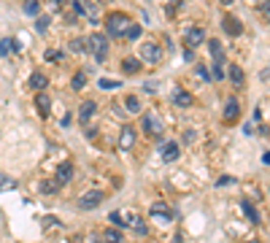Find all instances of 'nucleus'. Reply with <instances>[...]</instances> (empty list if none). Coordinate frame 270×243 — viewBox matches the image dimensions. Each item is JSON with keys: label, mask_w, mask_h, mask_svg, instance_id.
I'll return each instance as SVG.
<instances>
[{"label": "nucleus", "mask_w": 270, "mask_h": 243, "mask_svg": "<svg viewBox=\"0 0 270 243\" xmlns=\"http://www.w3.org/2000/svg\"><path fill=\"white\" fill-rule=\"evenodd\" d=\"M127 27H130L127 14H108V19H106L108 35H114V38H122V35L127 33Z\"/></svg>", "instance_id": "obj_1"}, {"label": "nucleus", "mask_w": 270, "mask_h": 243, "mask_svg": "<svg viewBox=\"0 0 270 243\" xmlns=\"http://www.w3.org/2000/svg\"><path fill=\"white\" fill-rule=\"evenodd\" d=\"M87 49L95 54V57H97V62H103V60H106V54H108V38H106V35L95 33L92 38L87 40Z\"/></svg>", "instance_id": "obj_2"}, {"label": "nucleus", "mask_w": 270, "mask_h": 243, "mask_svg": "<svg viewBox=\"0 0 270 243\" xmlns=\"http://www.w3.org/2000/svg\"><path fill=\"white\" fill-rule=\"evenodd\" d=\"M111 222H119V224H130V227H135V230L146 232V227H143L141 216L133 214V211H114V214H111Z\"/></svg>", "instance_id": "obj_3"}, {"label": "nucleus", "mask_w": 270, "mask_h": 243, "mask_svg": "<svg viewBox=\"0 0 270 243\" xmlns=\"http://www.w3.org/2000/svg\"><path fill=\"white\" fill-rule=\"evenodd\" d=\"M138 60H143V62H152V65H157L159 60H162V49H159L157 43H141V52H138Z\"/></svg>", "instance_id": "obj_4"}, {"label": "nucleus", "mask_w": 270, "mask_h": 243, "mask_svg": "<svg viewBox=\"0 0 270 243\" xmlns=\"http://www.w3.org/2000/svg\"><path fill=\"white\" fill-rule=\"evenodd\" d=\"M76 202H78V208H81V211H95L100 202H103V192L92 189V192H87V195H81Z\"/></svg>", "instance_id": "obj_5"}, {"label": "nucleus", "mask_w": 270, "mask_h": 243, "mask_svg": "<svg viewBox=\"0 0 270 243\" xmlns=\"http://www.w3.org/2000/svg\"><path fill=\"white\" fill-rule=\"evenodd\" d=\"M143 130H146L152 138H162V122H159L154 114H146V116H143Z\"/></svg>", "instance_id": "obj_6"}, {"label": "nucleus", "mask_w": 270, "mask_h": 243, "mask_svg": "<svg viewBox=\"0 0 270 243\" xmlns=\"http://www.w3.org/2000/svg\"><path fill=\"white\" fill-rule=\"evenodd\" d=\"M206 40V30L203 27H192L187 35H184V43H187V49H194L197 43H203Z\"/></svg>", "instance_id": "obj_7"}, {"label": "nucleus", "mask_w": 270, "mask_h": 243, "mask_svg": "<svg viewBox=\"0 0 270 243\" xmlns=\"http://www.w3.org/2000/svg\"><path fill=\"white\" fill-rule=\"evenodd\" d=\"M95 114H97V103H95V100H84L81 108H78V122H81V124H87Z\"/></svg>", "instance_id": "obj_8"}, {"label": "nucleus", "mask_w": 270, "mask_h": 243, "mask_svg": "<svg viewBox=\"0 0 270 243\" xmlns=\"http://www.w3.org/2000/svg\"><path fill=\"white\" fill-rule=\"evenodd\" d=\"M238 116H241V105H238V100H235V98H230L227 105H224V122H227V124H232Z\"/></svg>", "instance_id": "obj_9"}, {"label": "nucleus", "mask_w": 270, "mask_h": 243, "mask_svg": "<svg viewBox=\"0 0 270 243\" xmlns=\"http://www.w3.org/2000/svg\"><path fill=\"white\" fill-rule=\"evenodd\" d=\"M222 24H224V30H227L230 35H241V33H243V24L238 22V19H235L232 14H227V17L222 19Z\"/></svg>", "instance_id": "obj_10"}, {"label": "nucleus", "mask_w": 270, "mask_h": 243, "mask_svg": "<svg viewBox=\"0 0 270 243\" xmlns=\"http://www.w3.org/2000/svg\"><path fill=\"white\" fill-rule=\"evenodd\" d=\"M208 49H211V57H213V62H216V65H224V52H222V40L211 38V40H208Z\"/></svg>", "instance_id": "obj_11"}, {"label": "nucleus", "mask_w": 270, "mask_h": 243, "mask_svg": "<svg viewBox=\"0 0 270 243\" xmlns=\"http://www.w3.org/2000/svg\"><path fill=\"white\" fill-rule=\"evenodd\" d=\"M176 160H178V143L168 141V143L162 146V162H176Z\"/></svg>", "instance_id": "obj_12"}, {"label": "nucleus", "mask_w": 270, "mask_h": 243, "mask_svg": "<svg viewBox=\"0 0 270 243\" xmlns=\"http://www.w3.org/2000/svg\"><path fill=\"white\" fill-rule=\"evenodd\" d=\"M71 179H73V162H62L57 168V181L59 184H68Z\"/></svg>", "instance_id": "obj_13"}, {"label": "nucleus", "mask_w": 270, "mask_h": 243, "mask_svg": "<svg viewBox=\"0 0 270 243\" xmlns=\"http://www.w3.org/2000/svg\"><path fill=\"white\" fill-rule=\"evenodd\" d=\"M46 84H49V79L41 70H36V73L30 76V89H38V92H41V89H46Z\"/></svg>", "instance_id": "obj_14"}, {"label": "nucleus", "mask_w": 270, "mask_h": 243, "mask_svg": "<svg viewBox=\"0 0 270 243\" xmlns=\"http://www.w3.org/2000/svg\"><path fill=\"white\" fill-rule=\"evenodd\" d=\"M133 143H135V130H133V127H122L119 146H122V149H133Z\"/></svg>", "instance_id": "obj_15"}, {"label": "nucleus", "mask_w": 270, "mask_h": 243, "mask_svg": "<svg viewBox=\"0 0 270 243\" xmlns=\"http://www.w3.org/2000/svg\"><path fill=\"white\" fill-rule=\"evenodd\" d=\"M11 52H19V43L14 38H3L0 40V57H6V54H11Z\"/></svg>", "instance_id": "obj_16"}, {"label": "nucleus", "mask_w": 270, "mask_h": 243, "mask_svg": "<svg viewBox=\"0 0 270 243\" xmlns=\"http://www.w3.org/2000/svg\"><path fill=\"white\" fill-rule=\"evenodd\" d=\"M36 105H38V111H41V116L46 119V116H49V108H52V100H49V95H36Z\"/></svg>", "instance_id": "obj_17"}, {"label": "nucleus", "mask_w": 270, "mask_h": 243, "mask_svg": "<svg viewBox=\"0 0 270 243\" xmlns=\"http://www.w3.org/2000/svg\"><path fill=\"white\" fill-rule=\"evenodd\" d=\"M230 81H232V84H238V87H241L243 81H246V76H243V70H241V65H230Z\"/></svg>", "instance_id": "obj_18"}, {"label": "nucleus", "mask_w": 270, "mask_h": 243, "mask_svg": "<svg viewBox=\"0 0 270 243\" xmlns=\"http://www.w3.org/2000/svg\"><path fill=\"white\" fill-rule=\"evenodd\" d=\"M122 70H124V73H138V70H141V60L127 57V60L122 62Z\"/></svg>", "instance_id": "obj_19"}, {"label": "nucleus", "mask_w": 270, "mask_h": 243, "mask_svg": "<svg viewBox=\"0 0 270 243\" xmlns=\"http://www.w3.org/2000/svg\"><path fill=\"white\" fill-rule=\"evenodd\" d=\"M241 208H243V214H246L249 216V222H251V224H259V216H257V211H254V205H251V202H243V205H241Z\"/></svg>", "instance_id": "obj_20"}, {"label": "nucleus", "mask_w": 270, "mask_h": 243, "mask_svg": "<svg viewBox=\"0 0 270 243\" xmlns=\"http://www.w3.org/2000/svg\"><path fill=\"white\" fill-rule=\"evenodd\" d=\"M24 14H27V17H38V14H41V3H38V0H27V3H24Z\"/></svg>", "instance_id": "obj_21"}, {"label": "nucleus", "mask_w": 270, "mask_h": 243, "mask_svg": "<svg viewBox=\"0 0 270 243\" xmlns=\"http://www.w3.org/2000/svg\"><path fill=\"white\" fill-rule=\"evenodd\" d=\"M152 214L154 216H162V219H171V211H168V205H165V202H154Z\"/></svg>", "instance_id": "obj_22"}, {"label": "nucleus", "mask_w": 270, "mask_h": 243, "mask_svg": "<svg viewBox=\"0 0 270 243\" xmlns=\"http://www.w3.org/2000/svg\"><path fill=\"white\" fill-rule=\"evenodd\" d=\"M173 103L176 105H192V98H189L187 92H181V89H176V92H173Z\"/></svg>", "instance_id": "obj_23"}, {"label": "nucleus", "mask_w": 270, "mask_h": 243, "mask_svg": "<svg viewBox=\"0 0 270 243\" xmlns=\"http://www.w3.org/2000/svg\"><path fill=\"white\" fill-rule=\"evenodd\" d=\"M68 49H71V52H76V54H81V52H87V40H81V38H73L71 43H68Z\"/></svg>", "instance_id": "obj_24"}, {"label": "nucleus", "mask_w": 270, "mask_h": 243, "mask_svg": "<svg viewBox=\"0 0 270 243\" xmlns=\"http://www.w3.org/2000/svg\"><path fill=\"white\" fill-rule=\"evenodd\" d=\"M17 189V181L8 179V176H0V192H14Z\"/></svg>", "instance_id": "obj_25"}, {"label": "nucleus", "mask_w": 270, "mask_h": 243, "mask_svg": "<svg viewBox=\"0 0 270 243\" xmlns=\"http://www.w3.org/2000/svg\"><path fill=\"white\" fill-rule=\"evenodd\" d=\"M103 243H122V232H119V230H106Z\"/></svg>", "instance_id": "obj_26"}, {"label": "nucleus", "mask_w": 270, "mask_h": 243, "mask_svg": "<svg viewBox=\"0 0 270 243\" xmlns=\"http://www.w3.org/2000/svg\"><path fill=\"white\" fill-rule=\"evenodd\" d=\"M141 33H143V30H141V24H130V27H127V33H124V38H130V40H138V38H141Z\"/></svg>", "instance_id": "obj_27"}, {"label": "nucleus", "mask_w": 270, "mask_h": 243, "mask_svg": "<svg viewBox=\"0 0 270 243\" xmlns=\"http://www.w3.org/2000/svg\"><path fill=\"white\" fill-rule=\"evenodd\" d=\"M124 105H127V111H133V114H138V111H141V100L135 98V95H130V98L124 100Z\"/></svg>", "instance_id": "obj_28"}, {"label": "nucleus", "mask_w": 270, "mask_h": 243, "mask_svg": "<svg viewBox=\"0 0 270 243\" xmlns=\"http://www.w3.org/2000/svg\"><path fill=\"white\" fill-rule=\"evenodd\" d=\"M57 189H59V181L57 179H54V181H43V184H41L43 195H52V192H57Z\"/></svg>", "instance_id": "obj_29"}, {"label": "nucleus", "mask_w": 270, "mask_h": 243, "mask_svg": "<svg viewBox=\"0 0 270 243\" xmlns=\"http://www.w3.org/2000/svg\"><path fill=\"white\" fill-rule=\"evenodd\" d=\"M84 84H87V76L81 73V70H78L76 76H73V81H71V87L73 89H84Z\"/></svg>", "instance_id": "obj_30"}, {"label": "nucleus", "mask_w": 270, "mask_h": 243, "mask_svg": "<svg viewBox=\"0 0 270 243\" xmlns=\"http://www.w3.org/2000/svg\"><path fill=\"white\" fill-rule=\"evenodd\" d=\"M49 24H52V19H49V17H38L36 30H38V33H46V30H49Z\"/></svg>", "instance_id": "obj_31"}, {"label": "nucleus", "mask_w": 270, "mask_h": 243, "mask_svg": "<svg viewBox=\"0 0 270 243\" xmlns=\"http://www.w3.org/2000/svg\"><path fill=\"white\" fill-rule=\"evenodd\" d=\"M97 84H100V89H119V81H114V79H100Z\"/></svg>", "instance_id": "obj_32"}, {"label": "nucleus", "mask_w": 270, "mask_h": 243, "mask_svg": "<svg viewBox=\"0 0 270 243\" xmlns=\"http://www.w3.org/2000/svg\"><path fill=\"white\" fill-rule=\"evenodd\" d=\"M46 60H49V62H57V60H62V54L54 52V49H49V52H46Z\"/></svg>", "instance_id": "obj_33"}, {"label": "nucleus", "mask_w": 270, "mask_h": 243, "mask_svg": "<svg viewBox=\"0 0 270 243\" xmlns=\"http://www.w3.org/2000/svg\"><path fill=\"white\" fill-rule=\"evenodd\" d=\"M216 184H219V186H230V184H235V176H222Z\"/></svg>", "instance_id": "obj_34"}, {"label": "nucleus", "mask_w": 270, "mask_h": 243, "mask_svg": "<svg viewBox=\"0 0 270 243\" xmlns=\"http://www.w3.org/2000/svg\"><path fill=\"white\" fill-rule=\"evenodd\" d=\"M57 224H59V222L52 219V216H46V219H43V227H46V230H49V227H57Z\"/></svg>", "instance_id": "obj_35"}, {"label": "nucleus", "mask_w": 270, "mask_h": 243, "mask_svg": "<svg viewBox=\"0 0 270 243\" xmlns=\"http://www.w3.org/2000/svg\"><path fill=\"white\" fill-rule=\"evenodd\" d=\"M197 73H200V79H206V81H211V70H206V68H197Z\"/></svg>", "instance_id": "obj_36"}, {"label": "nucleus", "mask_w": 270, "mask_h": 243, "mask_svg": "<svg viewBox=\"0 0 270 243\" xmlns=\"http://www.w3.org/2000/svg\"><path fill=\"white\" fill-rule=\"evenodd\" d=\"M73 8H76V14H84V11H87V8H84L81 3H78V0H76V3H73Z\"/></svg>", "instance_id": "obj_37"}, {"label": "nucleus", "mask_w": 270, "mask_h": 243, "mask_svg": "<svg viewBox=\"0 0 270 243\" xmlns=\"http://www.w3.org/2000/svg\"><path fill=\"white\" fill-rule=\"evenodd\" d=\"M262 162H265V165H270V151H265V154H262Z\"/></svg>", "instance_id": "obj_38"}, {"label": "nucleus", "mask_w": 270, "mask_h": 243, "mask_svg": "<svg viewBox=\"0 0 270 243\" xmlns=\"http://www.w3.org/2000/svg\"><path fill=\"white\" fill-rule=\"evenodd\" d=\"M265 17L270 19V0H268V3H265Z\"/></svg>", "instance_id": "obj_39"}, {"label": "nucleus", "mask_w": 270, "mask_h": 243, "mask_svg": "<svg viewBox=\"0 0 270 243\" xmlns=\"http://www.w3.org/2000/svg\"><path fill=\"white\" fill-rule=\"evenodd\" d=\"M222 3H224V6H230V3H235V0H222Z\"/></svg>", "instance_id": "obj_40"}, {"label": "nucleus", "mask_w": 270, "mask_h": 243, "mask_svg": "<svg viewBox=\"0 0 270 243\" xmlns=\"http://www.w3.org/2000/svg\"><path fill=\"white\" fill-rule=\"evenodd\" d=\"M251 243H257V241H251Z\"/></svg>", "instance_id": "obj_41"}, {"label": "nucleus", "mask_w": 270, "mask_h": 243, "mask_svg": "<svg viewBox=\"0 0 270 243\" xmlns=\"http://www.w3.org/2000/svg\"><path fill=\"white\" fill-rule=\"evenodd\" d=\"M100 3H103V0H100Z\"/></svg>", "instance_id": "obj_42"}]
</instances>
